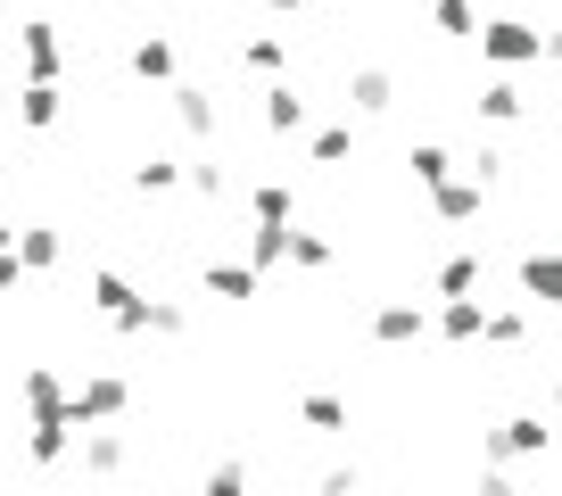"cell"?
<instances>
[{
	"label": "cell",
	"mask_w": 562,
	"mask_h": 496,
	"mask_svg": "<svg viewBox=\"0 0 562 496\" xmlns=\"http://www.w3.org/2000/svg\"><path fill=\"white\" fill-rule=\"evenodd\" d=\"M480 42H488V58H505V67H521V58H538V50H546V42L529 34V25H488Z\"/></svg>",
	"instance_id": "6da1fadb"
},
{
	"label": "cell",
	"mask_w": 562,
	"mask_h": 496,
	"mask_svg": "<svg viewBox=\"0 0 562 496\" xmlns=\"http://www.w3.org/2000/svg\"><path fill=\"white\" fill-rule=\"evenodd\" d=\"M439 25L447 34H472V0H439Z\"/></svg>",
	"instance_id": "3957f363"
},
{
	"label": "cell",
	"mask_w": 562,
	"mask_h": 496,
	"mask_svg": "<svg viewBox=\"0 0 562 496\" xmlns=\"http://www.w3.org/2000/svg\"><path fill=\"white\" fill-rule=\"evenodd\" d=\"M529 298L562 306V257H529Z\"/></svg>",
	"instance_id": "7a4b0ae2"
},
{
	"label": "cell",
	"mask_w": 562,
	"mask_h": 496,
	"mask_svg": "<svg viewBox=\"0 0 562 496\" xmlns=\"http://www.w3.org/2000/svg\"><path fill=\"white\" fill-rule=\"evenodd\" d=\"M480 108H488V116H521V91H513V83H496V91H488Z\"/></svg>",
	"instance_id": "277c9868"
}]
</instances>
